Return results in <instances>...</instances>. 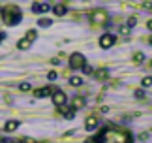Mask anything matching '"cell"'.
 Wrapping results in <instances>:
<instances>
[{"label": "cell", "mask_w": 152, "mask_h": 143, "mask_svg": "<svg viewBox=\"0 0 152 143\" xmlns=\"http://www.w3.org/2000/svg\"><path fill=\"white\" fill-rule=\"evenodd\" d=\"M4 128H6V132H15V130L19 128V121H8Z\"/></svg>", "instance_id": "14"}, {"label": "cell", "mask_w": 152, "mask_h": 143, "mask_svg": "<svg viewBox=\"0 0 152 143\" xmlns=\"http://www.w3.org/2000/svg\"><path fill=\"white\" fill-rule=\"evenodd\" d=\"M53 11H55V15L62 17V15H66L68 8H66V4H55V6H53Z\"/></svg>", "instance_id": "12"}, {"label": "cell", "mask_w": 152, "mask_h": 143, "mask_svg": "<svg viewBox=\"0 0 152 143\" xmlns=\"http://www.w3.org/2000/svg\"><path fill=\"white\" fill-rule=\"evenodd\" d=\"M135 25H137V17H135V15H132L130 19H128V25H126V27H128V28H132V27H135Z\"/></svg>", "instance_id": "22"}, {"label": "cell", "mask_w": 152, "mask_h": 143, "mask_svg": "<svg viewBox=\"0 0 152 143\" xmlns=\"http://www.w3.org/2000/svg\"><path fill=\"white\" fill-rule=\"evenodd\" d=\"M53 92H55L53 87H43V88L34 91V96H36V98H45V96H53Z\"/></svg>", "instance_id": "9"}, {"label": "cell", "mask_w": 152, "mask_h": 143, "mask_svg": "<svg viewBox=\"0 0 152 143\" xmlns=\"http://www.w3.org/2000/svg\"><path fill=\"white\" fill-rule=\"evenodd\" d=\"M36 38H38V32H36V30H28V32H26V40H28V41H34Z\"/></svg>", "instance_id": "21"}, {"label": "cell", "mask_w": 152, "mask_h": 143, "mask_svg": "<svg viewBox=\"0 0 152 143\" xmlns=\"http://www.w3.org/2000/svg\"><path fill=\"white\" fill-rule=\"evenodd\" d=\"M69 85L72 87H79V85H83V79L77 75H73V77H69Z\"/></svg>", "instance_id": "16"}, {"label": "cell", "mask_w": 152, "mask_h": 143, "mask_svg": "<svg viewBox=\"0 0 152 143\" xmlns=\"http://www.w3.org/2000/svg\"><path fill=\"white\" fill-rule=\"evenodd\" d=\"M141 85H143L145 88H148V87H152V75H147V77H143Z\"/></svg>", "instance_id": "18"}, {"label": "cell", "mask_w": 152, "mask_h": 143, "mask_svg": "<svg viewBox=\"0 0 152 143\" xmlns=\"http://www.w3.org/2000/svg\"><path fill=\"white\" fill-rule=\"evenodd\" d=\"M51 100H53V104H55V105L60 107V105H66L68 96H66L62 91H55V92H53V96H51Z\"/></svg>", "instance_id": "5"}, {"label": "cell", "mask_w": 152, "mask_h": 143, "mask_svg": "<svg viewBox=\"0 0 152 143\" xmlns=\"http://www.w3.org/2000/svg\"><path fill=\"white\" fill-rule=\"evenodd\" d=\"M98 124H100V119L94 117V115H90V117H86V121H85V128L88 130V132H92Z\"/></svg>", "instance_id": "10"}, {"label": "cell", "mask_w": 152, "mask_h": 143, "mask_svg": "<svg viewBox=\"0 0 152 143\" xmlns=\"http://www.w3.org/2000/svg\"><path fill=\"white\" fill-rule=\"evenodd\" d=\"M150 138V132H143V134H139V139H141V141H147Z\"/></svg>", "instance_id": "26"}, {"label": "cell", "mask_w": 152, "mask_h": 143, "mask_svg": "<svg viewBox=\"0 0 152 143\" xmlns=\"http://www.w3.org/2000/svg\"><path fill=\"white\" fill-rule=\"evenodd\" d=\"M94 77H96V79H107V77H109V70H105V68L96 70L94 72Z\"/></svg>", "instance_id": "15"}, {"label": "cell", "mask_w": 152, "mask_h": 143, "mask_svg": "<svg viewBox=\"0 0 152 143\" xmlns=\"http://www.w3.org/2000/svg\"><path fill=\"white\" fill-rule=\"evenodd\" d=\"M135 98H145V91H143V88L135 91Z\"/></svg>", "instance_id": "27"}, {"label": "cell", "mask_w": 152, "mask_h": 143, "mask_svg": "<svg viewBox=\"0 0 152 143\" xmlns=\"http://www.w3.org/2000/svg\"><path fill=\"white\" fill-rule=\"evenodd\" d=\"M56 77H58V74H56V72H49V74H47V79H49V81H55Z\"/></svg>", "instance_id": "25"}, {"label": "cell", "mask_w": 152, "mask_h": 143, "mask_svg": "<svg viewBox=\"0 0 152 143\" xmlns=\"http://www.w3.org/2000/svg\"><path fill=\"white\" fill-rule=\"evenodd\" d=\"M143 6H145V8H152V2H145Z\"/></svg>", "instance_id": "31"}, {"label": "cell", "mask_w": 152, "mask_h": 143, "mask_svg": "<svg viewBox=\"0 0 152 143\" xmlns=\"http://www.w3.org/2000/svg\"><path fill=\"white\" fill-rule=\"evenodd\" d=\"M147 27H148V30H152V19H148V23H147Z\"/></svg>", "instance_id": "30"}, {"label": "cell", "mask_w": 152, "mask_h": 143, "mask_svg": "<svg viewBox=\"0 0 152 143\" xmlns=\"http://www.w3.org/2000/svg\"><path fill=\"white\" fill-rule=\"evenodd\" d=\"M85 105H86V102H85L83 96H75V98L72 100V109H73V111H75V109H83Z\"/></svg>", "instance_id": "11"}, {"label": "cell", "mask_w": 152, "mask_h": 143, "mask_svg": "<svg viewBox=\"0 0 152 143\" xmlns=\"http://www.w3.org/2000/svg\"><path fill=\"white\" fill-rule=\"evenodd\" d=\"M19 91H23V92H28V91H32V85H30V83H21V85H19Z\"/></svg>", "instance_id": "19"}, {"label": "cell", "mask_w": 152, "mask_h": 143, "mask_svg": "<svg viewBox=\"0 0 152 143\" xmlns=\"http://www.w3.org/2000/svg\"><path fill=\"white\" fill-rule=\"evenodd\" d=\"M58 111H60V115H62L64 119H68V121H72V119L75 117V111H73L68 104H66V105H60V107H58Z\"/></svg>", "instance_id": "7"}, {"label": "cell", "mask_w": 152, "mask_h": 143, "mask_svg": "<svg viewBox=\"0 0 152 143\" xmlns=\"http://www.w3.org/2000/svg\"><path fill=\"white\" fill-rule=\"evenodd\" d=\"M51 6L47 2H34L32 4V11L34 13H45V11H49Z\"/></svg>", "instance_id": "8"}, {"label": "cell", "mask_w": 152, "mask_h": 143, "mask_svg": "<svg viewBox=\"0 0 152 143\" xmlns=\"http://www.w3.org/2000/svg\"><path fill=\"white\" fill-rule=\"evenodd\" d=\"M107 21H109V15L105 10H94L90 13V23L94 27H103V25H107Z\"/></svg>", "instance_id": "3"}, {"label": "cell", "mask_w": 152, "mask_h": 143, "mask_svg": "<svg viewBox=\"0 0 152 143\" xmlns=\"http://www.w3.org/2000/svg\"><path fill=\"white\" fill-rule=\"evenodd\" d=\"M133 62H135V64H143V62H145V55H143L141 51L133 55Z\"/></svg>", "instance_id": "17"}, {"label": "cell", "mask_w": 152, "mask_h": 143, "mask_svg": "<svg viewBox=\"0 0 152 143\" xmlns=\"http://www.w3.org/2000/svg\"><path fill=\"white\" fill-rule=\"evenodd\" d=\"M148 43H150V45H152V36H150V40H148Z\"/></svg>", "instance_id": "33"}, {"label": "cell", "mask_w": 152, "mask_h": 143, "mask_svg": "<svg viewBox=\"0 0 152 143\" xmlns=\"http://www.w3.org/2000/svg\"><path fill=\"white\" fill-rule=\"evenodd\" d=\"M118 32H120V36H130L132 28H128V27H120V28H118Z\"/></svg>", "instance_id": "23"}, {"label": "cell", "mask_w": 152, "mask_h": 143, "mask_svg": "<svg viewBox=\"0 0 152 143\" xmlns=\"http://www.w3.org/2000/svg\"><path fill=\"white\" fill-rule=\"evenodd\" d=\"M85 66H86V60H85V57L81 55V53H73V55L69 57V68L72 70H81Z\"/></svg>", "instance_id": "4"}, {"label": "cell", "mask_w": 152, "mask_h": 143, "mask_svg": "<svg viewBox=\"0 0 152 143\" xmlns=\"http://www.w3.org/2000/svg\"><path fill=\"white\" fill-rule=\"evenodd\" d=\"M4 38H6V34H4V32H0V41H2Z\"/></svg>", "instance_id": "32"}, {"label": "cell", "mask_w": 152, "mask_h": 143, "mask_svg": "<svg viewBox=\"0 0 152 143\" xmlns=\"http://www.w3.org/2000/svg\"><path fill=\"white\" fill-rule=\"evenodd\" d=\"M2 19L6 25H17L21 19H23V15H21V10L19 8H6L2 10Z\"/></svg>", "instance_id": "2"}, {"label": "cell", "mask_w": 152, "mask_h": 143, "mask_svg": "<svg viewBox=\"0 0 152 143\" xmlns=\"http://www.w3.org/2000/svg\"><path fill=\"white\" fill-rule=\"evenodd\" d=\"M6 143H23L21 139H6Z\"/></svg>", "instance_id": "29"}, {"label": "cell", "mask_w": 152, "mask_h": 143, "mask_svg": "<svg viewBox=\"0 0 152 143\" xmlns=\"http://www.w3.org/2000/svg\"><path fill=\"white\" fill-rule=\"evenodd\" d=\"M38 25H39V27H43V28H47V27L53 25V21H51V19H39V21H38Z\"/></svg>", "instance_id": "20"}, {"label": "cell", "mask_w": 152, "mask_h": 143, "mask_svg": "<svg viewBox=\"0 0 152 143\" xmlns=\"http://www.w3.org/2000/svg\"><path fill=\"white\" fill-rule=\"evenodd\" d=\"M115 45V36L113 34H103L100 38V47L102 49H109V47Z\"/></svg>", "instance_id": "6"}, {"label": "cell", "mask_w": 152, "mask_h": 143, "mask_svg": "<svg viewBox=\"0 0 152 143\" xmlns=\"http://www.w3.org/2000/svg\"><path fill=\"white\" fill-rule=\"evenodd\" d=\"M85 143H100V139H98V138H88Z\"/></svg>", "instance_id": "28"}, {"label": "cell", "mask_w": 152, "mask_h": 143, "mask_svg": "<svg viewBox=\"0 0 152 143\" xmlns=\"http://www.w3.org/2000/svg\"><path fill=\"white\" fill-rule=\"evenodd\" d=\"M100 143H132V136L124 128H113L105 126L100 134Z\"/></svg>", "instance_id": "1"}, {"label": "cell", "mask_w": 152, "mask_h": 143, "mask_svg": "<svg viewBox=\"0 0 152 143\" xmlns=\"http://www.w3.org/2000/svg\"><path fill=\"white\" fill-rule=\"evenodd\" d=\"M148 66H150V68H152V60H150V62H148Z\"/></svg>", "instance_id": "34"}, {"label": "cell", "mask_w": 152, "mask_h": 143, "mask_svg": "<svg viewBox=\"0 0 152 143\" xmlns=\"http://www.w3.org/2000/svg\"><path fill=\"white\" fill-rule=\"evenodd\" d=\"M83 70H85V74H86V75H94V72H96L92 66H88V64H86V66H85Z\"/></svg>", "instance_id": "24"}, {"label": "cell", "mask_w": 152, "mask_h": 143, "mask_svg": "<svg viewBox=\"0 0 152 143\" xmlns=\"http://www.w3.org/2000/svg\"><path fill=\"white\" fill-rule=\"evenodd\" d=\"M30 47H32V41H28L26 38L17 41V49H21V51H26V49H30Z\"/></svg>", "instance_id": "13"}]
</instances>
